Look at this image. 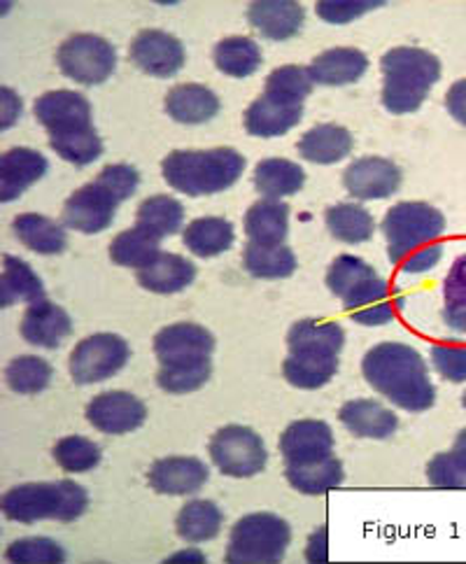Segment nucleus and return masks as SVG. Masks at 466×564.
Masks as SVG:
<instances>
[{
    "mask_svg": "<svg viewBox=\"0 0 466 564\" xmlns=\"http://www.w3.org/2000/svg\"><path fill=\"white\" fill-rule=\"evenodd\" d=\"M361 373L369 386L409 413L434 406L436 388L422 355L407 344H378L361 359Z\"/></svg>",
    "mask_w": 466,
    "mask_h": 564,
    "instance_id": "f257e3e1",
    "label": "nucleus"
},
{
    "mask_svg": "<svg viewBox=\"0 0 466 564\" xmlns=\"http://www.w3.org/2000/svg\"><path fill=\"white\" fill-rule=\"evenodd\" d=\"M382 234L388 238V257L407 273H427L441 257L445 217L422 200H403L388 210L382 219Z\"/></svg>",
    "mask_w": 466,
    "mask_h": 564,
    "instance_id": "f03ea898",
    "label": "nucleus"
},
{
    "mask_svg": "<svg viewBox=\"0 0 466 564\" xmlns=\"http://www.w3.org/2000/svg\"><path fill=\"white\" fill-rule=\"evenodd\" d=\"M242 171L246 156L234 148L175 150L161 161L169 187L194 198L227 192L238 183Z\"/></svg>",
    "mask_w": 466,
    "mask_h": 564,
    "instance_id": "7ed1b4c3",
    "label": "nucleus"
},
{
    "mask_svg": "<svg viewBox=\"0 0 466 564\" xmlns=\"http://www.w3.org/2000/svg\"><path fill=\"white\" fill-rule=\"evenodd\" d=\"M382 106L392 115L420 110L441 79L438 56L422 47H394L380 58Z\"/></svg>",
    "mask_w": 466,
    "mask_h": 564,
    "instance_id": "20e7f679",
    "label": "nucleus"
},
{
    "mask_svg": "<svg viewBox=\"0 0 466 564\" xmlns=\"http://www.w3.org/2000/svg\"><path fill=\"white\" fill-rule=\"evenodd\" d=\"M3 513L8 520L33 525L37 520L73 522L89 507V495L73 480L24 482L6 492Z\"/></svg>",
    "mask_w": 466,
    "mask_h": 564,
    "instance_id": "39448f33",
    "label": "nucleus"
},
{
    "mask_svg": "<svg viewBox=\"0 0 466 564\" xmlns=\"http://www.w3.org/2000/svg\"><path fill=\"white\" fill-rule=\"evenodd\" d=\"M292 541L288 520L275 513H250L240 518L229 536L227 562L231 564H275L285 557Z\"/></svg>",
    "mask_w": 466,
    "mask_h": 564,
    "instance_id": "423d86ee",
    "label": "nucleus"
},
{
    "mask_svg": "<svg viewBox=\"0 0 466 564\" xmlns=\"http://www.w3.org/2000/svg\"><path fill=\"white\" fill-rule=\"evenodd\" d=\"M56 64L68 79L83 87L104 85L117 68V50L106 37L75 33L56 52Z\"/></svg>",
    "mask_w": 466,
    "mask_h": 564,
    "instance_id": "0eeeda50",
    "label": "nucleus"
},
{
    "mask_svg": "<svg viewBox=\"0 0 466 564\" xmlns=\"http://www.w3.org/2000/svg\"><path fill=\"white\" fill-rule=\"evenodd\" d=\"M210 457L215 467L231 478H252L267 469L269 453L263 438L242 425H227L210 438Z\"/></svg>",
    "mask_w": 466,
    "mask_h": 564,
    "instance_id": "6e6552de",
    "label": "nucleus"
},
{
    "mask_svg": "<svg viewBox=\"0 0 466 564\" xmlns=\"http://www.w3.org/2000/svg\"><path fill=\"white\" fill-rule=\"evenodd\" d=\"M215 350V336L194 322H177L154 336V355L161 369H208L213 367L210 355Z\"/></svg>",
    "mask_w": 466,
    "mask_h": 564,
    "instance_id": "1a4fd4ad",
    "label": "nucleus"
},
{
    "mask_svg": "<svg viewBox=\"0 0 466 564\" xmlns=\"http://www.w3.org/2000/svg\"><path fill=\"white\" fill-rule=\"evenodd\" d=\"M131 359V348L117 334H94L79 340L71 352V378L77 386H94L117 376Z\"/></svg>",
    "mask_w": 466,
    "mask_h": 564,
    "instance_id": "9d476101",
    "label": "nucleus"
},
{
    "mask_svg": "<svg viewBox=\"0 0 466 564\" xmlns=\"http://www.w3.org/2000/svg\"><path fill=\"white\" fill-rule=\"evenodd\" d=\"M119 206L121 200L112 189L98 183V180H91V183L68 196L61 219H64L68 229L94 236L106 231L112 225Z\"/></svg>",
    "mask_w": 466,
    "mask_h": 564,
    "instance_id": "9b49d317",
    "label": "nucleus"
},
{
    "mask_svg": "<svg viewBox=\"0 0 466 564\" xmlns=\"http://www.w3.org/2000/svg\"><path fill=\"white\" fill-rule=\"evenodd\" d=\"M87 420L94 430L104 434H129L145 425L148 406L136 394L124 390L100 392L87 406Z\"/></svg>",
    "mask_w": 466,
    "mask_h": 564,
    "instance_id": "f8f14e48",
    "label": "nucleus"
},
{
    "mask_svg": "<svg viewBox=\"0 0 466 564\" xmlns=\"http://www.w3.org/2000/svg\"><path fill=\"white\" fill-rule=\"evenodd\" d=\"M129 58L140 70L152 77H173L185 66L187 54L175 35L159 29H148L133 37Z\"/></svg>",
    "mask_w": 466,
    "mask_h": 564,
    "instance_id": "ddd939ff",
    "label": "nucleus"
},
{
    "mask_svg": "<svg viewBox=\"0 0 466 564\" xmlns=\"http://www.w3.org/2000/svg\"><path fill=\"white\" fill-rule=\"evenodd\" d=\"M33 115L50 131V135L94 127L91 104L83 94L71 89H56L40 96L33 106Z\"/></svg>",
    "mask_w": 466,
    "mask_h": 564,
    "instance_id": "4468645a",
    "label": "nucleus"
},
{
    "mask_svg": "<svg viewBox=\"0 0 466 564\" xmlns=\"http://www.w3.org/2000/svg\"><path fill=\"white\" fill-rule=\"evenodd\" d=\"M343 187L359 200L390 198L401 187V169L390 159L361 156L343 173Z\"/></svg>",
    "mask_w": 466,
    "mask_h": 564,
    "instance_id": "2eb2a0df",
    "label": "nucleus"
},
{
    "mask_svg": "<svg viewBox=\"0 0 466 564\" xmlns=\"http://www.w3.org/2000/svg\"><path fill=\"white\" fill-rule=\"evenodd\" d=\"M285 465H308L334 455V432L322 420H296L280 436Z\"/></svg>",
    "mask_w": 466,
    "mask_h": 564,
    "instance_id": "dca6fc26",
    "label": "nucleus"
},
{
    "mask_svg": "<svg viewBox=\"0 0 466 564\" xmlns=\"http://www.w3.org/2000/svg\"><path fill=\"white\" fill-rule=\"evenodd\" d=\"M210 478L208 467L198 457H161L150 469V486L159 495L185 497L206 486Z\"/></svg>",
    "mask_w": 466,
    "mask_h": 564,
    "instance_id": "f3484780",
    "label": "nucleus"
},
{
    "mask_svg": "<svg viewBox=\"0 0 466 564\" xmlns=\"http://www.w3.org/2000/svg\"><path fill=\"white\" fill-rule=\"evenodd\" d=\"M19 329H22L26 344L54 350L73 334V319L64 308L52 304L50 299H43L26 308Z\"/></svg>",
    "mask_w": 466,
    "mask_h": 564,
    "instance_id": "a211bd4d",
    "label": "nucleus"
},
{
    "mask_svg": "<svg viewBox=\"0 0 466 564\" xmlns=\"http://www.w3.org/2000/svg\"><path fill=\"white\" fill-rule=\"evenodd\" d=\"M50 171V161L45 154L31 148H12L0 156V200H10L22 196L37 180H43Z\"/></svg>",
    "mask_w": 466,
    "mask_h": 564,
    "instance_id": "6ab92c4d",
    "label": "nucleus"
},
{
    "mask_svg": "<svg viewBox=\"0 0 466 564\" xmlns=\"http://www.w3.org/2000/svg\"><path fill=\"white\" fill-rule=\"evenodd\" d=\"M250 26L267 40H290L301 33L306 10L294 0H257L248 10Z\"/></svg>",
    "mask_w": 466,
    "mask_h": 564,
    "instance_id": "aec40b11",
    "label": "nucleus"
},
{
    "mask_svg": "<svg viewBox=\"0 0 466 564\" xmlns=\"http://www.w3.org/2000/svg\"><path fill=\"white\" fill-rule=\"evenodd\" d=\"M303 119V106L261 94L246 112V131L257 138H278L290 133Z\"/></svg>",
    "mask_w": 466,
    "mask_h": 564,
    "instance_id": "412c9836",
    "label": "nucleus"
},
{
    "mask_svg": "<svg viewBox=\"0 0 466 564\" xmlns=\"http://www.w3.org/2000/svg\"><path fill=\"white\" fill-rule=\"evenodd\" d=\"M367 70L369 56L355 47H334L322 52L308 66L313 83L322 87H343L359 83Z\"/></svg>",
    "mask_w": 466,
    "mask_h": 564,
    "instance_id": "4be33fe9",
    "label": "nucleus"
},
{
    "mask_svg": "<svg viewBox=\"0 0 466 564\" xmlns=\"http://www.w3.org/2000/svg\"><path fill=\"white\" fill-rule=\"evenodd\" d=\"M338 420L350 434L359 438H376V441L394 436L399 427V417L394 415V411L382 406L380 401H373V399L348 401V404H343Z\"/></svg>",
    "mask_w": 466,
    "mask_h": 564,
    "instance_id": "5701e85b",
    "label": "nucleus"
},
{
    "mask_svg": "<svg viewBox=\"0 0 466 564\" xmlns=\"http://www.w3.org/2000/svg\"><path fill=\"white\" fill-rule=\"evenodd\" d=\"M166 112L177 124H206L219 112V98L206 85H177L166 96Z\"/></svg>",
    "mask_w": 466,
    "mask_h": 564,
    "instance_id": "b1692460",
    "label": "nucleus"
},
{
    "mask_svg": "<svg viewBox=\"0 0 466 564\" xmlns=\"http://www.w3.org/2000/svg\"><path fill=\"white\" fill-rule=\"evenodd\" d=\"M196 280V267L189 259L173 252H161L150 267L138 271L140 288L154 294H177Z\"/></svg>",
    "mask_w": 466,
    "mask_h": 564,
    "instance_id": "393cba45",
    "label": "nucleus"
},
{
    "mask_svg": "<svg viewBox=\"0 0 466 564\" xmlns=\"http://www.w3.org/2000/svg\"><path fill=\"white\" fill-rule=\"evenodd\" d=\"M353 133L338 124H317L306 131L299 140V154L311 164L332 166L346 159L353 152Z\"/></svg>",
    "mask_w": 466,
    "mask_h": 564,
    "instance_id": "a878e982",
    "label": "nucleus"
},
{
    "mask_svg": "<svg viewBox=\"0 0 466 564\" xmlns=\"http://www.w3.org/2000/svg\"><path fill=\"white\" fill-rule=\"evenodd\" d=\"M346 346V332L336 322L299 319L288 334L290 355H340Z\"/></svg>",
    "mask_w": 466,
    "mask_h": 564,
    "instance_id": "bb28decb",
    "label": "nucleus"
},
{
    "mask_svg": "<svg viewBox=\"0 0 466 564\" xmlns=\"http://www.w3.org/2000/svg\"><path fill=\"white\" fill-rule=\"evenodd\" d=\"M290 231V206L282 200L261 198L246 213V236L252 243L282 246Z\"/></svg>",
    "mask_w": 466,
    "mask_h": 564,
    "instance_id": "cd10ccee",
    "label": "nucleus"
},
{
    "mask_svg": "<svg viewBox=\"0 0 466 564\" xmlns=\"http://www.w3.org/2000/svg\"><path fill=\"white\" fill-rule=\"evenodd\" d=\"M14 236L19 243H24L29 250L37 254H61L68 246L66 229L58 225L56 219L37 215V213H24L17 215L12 221Z\"/></svg>",
    "mask_w": 466,
    "mask_h": 564,
    "instance_id": "c85d7f7f",
    "label": "nucleus"
},
{
    "mask_svg": "<svg viewBox=\"0 0 466 564\" xmlns=\"http://www.w3.org/2000/svg\"><path fill=\"white\" fill-rule=\"evenodd\" d=\"M343 306H346L350 317L364 327L388 325V322H392L397 315V301L392 299L388 280L382 278H376L373 282H369L367 288L357 292L355 296H350Z\"/></svg>",
    "mask_w": 466,
    "mask_h": 564,
    "instance_id": "c756f323",
    "label": "nucleus"
},
{
    "mask_svg": "<svg viewBox=\"0 0 466 564\" xmlns=\"http://www.w3.org/2000/svg\"><path fill=\"white\" fill-rule=\"evenodd\" d=\"M234 240V225L225 217H198L189 221L185 234H182V243L201 259L225 254L227 250H231Z\"/></svg>",
    "mask_w": 466,
    "mask_h": 564,
    "instance_id": "7c9ffc66",
    "label": "nucleus"
},
{
    "mask_svg": "<svg viewBox=\"0 0 466 564\" xmlns=\"http://www.w3.org/2000/svg\"><path fill=\"white\" fill-rule=\"evenodd\" d=\"M303 183H306V173L290 159L271 156L259 161L254 169V189L263 198L280 200L285 196H294L303 189Z\"/></svg>",
    "mask_w": 466,
    "mask_h": 564,
    "instance_id": "2f4dec72",
    "label": "nucleus"
},
{
    "mask_svg": "<svg viewBox=\"0 0 466 564\" xmlns=\"http://www.w3.org/2000/svg\"><path fill=\"white\" fill-rule=\"evenodd\" d=\"M47 299L43 280L26 264L24 259L6 254L3 259V278H0V306L10 308L12 304H35Z\"/></svg>",
    "mask_w": 466,
    "mask_h": 564,
    "instance_id": "473e14b6",
    "label": "nucleus"
},
{
    "mask_svg": "<svg viewBox=\"0 0 466 564\" xmlns=\"http://www.w3.org/2000/svg\"><path fill=\"white\" fill-rule=\"evenodd\" d=\"M225 525V513L210 499H194L180 509L175 530L177 536L187 543L213 541Z\"/></svg>",
    "mask_w": 466,
    "mask_h": 564,
    "instance_id": "72a5a7b5",
    "label": "nucleus"
},
{
    "mask_svg": "<svg viewBox=\"0 0 466 564\" xmlns=\"http://www.w3.org/2000/svg\"><path fill=\"white\" fill-rule=\"evenodd\" d=\"M213 58L219 73L238 77V79L254 75L263 64L261 47L252 37H246V35H231V37L219 40L215 45Z\"/></svg>",
    "mask_w": 466,
    "mask_h": 564,
    "instance_id": "f704fd0d",
    "label": "nucleus"
},
{
    "mask_svg": "<svg viewBox=\"0 0 466 564\" xmlns=\"http://www.w3.org/2000/svg\"><path fill=\"white\" fill-rule=\"evenodd\" d=\"M285 476L290 480V486L301 495H324L338 488L340 482L346 480L343 462L334 455L317 462H308V465H288Z\"/></svg>",
    "mask_w": 466,
    "mask_h": 564,
    "instance_id": "c9c22d12",
    "label": "nucleus"
},
{
    "mask_svg": "<svg viewBox=\"0 0 466 564\" xmlns=\"http://www.w3.org/2000/svg\"><path fill=\"white\" fill-rule=\"evenodd\" d=\"M329 234L348 246H361L373 238L376 219L373 215L357 204H336L324 215Z\"/></svg>",
    "mask_w": 466,
    "mask_h": 564,
    "instance_id": "e433bc0d",
    "label": "nucleus"
},
{
    "mask_svg": "<svg viewBox=\"0 0 466 564\" xmlns=\"http://www.w3.org/2000/svg\"><path fill=\"white\" fill-rule=\"evenodd\" d=\"M161 238L152 231L136 225L133 229L121 231L110 243V259L124 269H145L161 254Z\"/></svg>",
    "mask_w": 466,
    "mask_h": 564,
    "instance_id": "4c0bfd02",
    "label": "nucleus"
},
{
    "mask_svg": "<svg viewBox=\"0 0 466 564\" xmlns=\"http://www.w3.org/2000/svg\"><path fill=\"white\" fill-rule=\"evenodd\" d=\"M338 371V355H290L282 365L288 382L299 390H319Z\"/></svg>",
    "mask_w": 466,
    "mask_h": 564,
    "instance_id": "58836bf2",
    "label": "nucleus"
},
{
    "mask_svg": "<svg viewBox=\"0 0 466 564\" xmlns=\"http://www.w3.org/2000/svg\"><path fill=\"white\" fill-rule=\"evenodd\" d=\"M242 267L259 280H280L290 278L296 271V254L282 243V246H261L250 243L242 252Z\"/></svg>",
    "mask_w": 466,
    "mask_h": 564,
    "instance_id": "ea45409f",
    "label": "nucleus"
},
{
    "mask_svg": "<svg viewBox=\"0 0 466 564\" xmlns=\"http://www.w3.org/2000/svg\"><path fill=\"white\" fill-rule=\"evenodd\" d=\"M136 225L152 231L156 238L175 236L185 225V206L169 194L150 196L138 206Z\"/></svg>",
    "mask_w": 466,
    "mask_h": 564,
    "instance_id": "a19ab883",
    "label": "nucleus"
},
{
    "mask_svg": "<svg viewBox=\"0 0 466 564\" xmlns=\"http://www.w3.org/2000/svg\"><path fill=\"white\" fill-rule=\"evenodd\" d=\"M376 278H380L378 271L364 259L355 254H340L332 261V267L327 271V288L334 296H338L343 304H346L350 296L361 292Z\"/></svg>",
    "mask_w": 466,
    "mask_h": 564,
    "instance_id": "79ce46f5",
    "label": "nucleus"
},
{
    "mask_svg": "<svg viewBox=\"0 0 466 564\" xmlns=\"http://www.w3.org/2000/svg\"><path fill=\"white\" fill-rule=\"evenodd\" d=\"M50 148L64 159L68 164L85 169L89 164H94L96 159H100L104 154V140H100L98 131L94 127L89 129H79V131H71V133H58V135H50Z\"/></svg>",
    "mask_w": 466,
    "mask_h": 564,
    "instance_id": "37998d69",
    "label": "nucleus"
},
{
    "mask_svg": "<svg viewBox=\"0 0 466 564\" xmlns=\"http://www.w3.org/2000/svg\"><path fill=\"white\" fill-rule=\"evenodd\" d=\"M52 376H54V369L50 361L35 355L14 357L6 369L8 386L17 394H37L47 390Z\"/></svg>",
    "mask_w": 466,
    "mask_h": 564,
    "instance_id": "c03bdc74",
    "label": "nucleus"
},
{
    "mask_svg": "<svg viewBox=\"0 0 466 564\" xmlns=\"http://www.w3.org/2000/svg\"><path fill=\"white\" fill-rule=\"evenodd\" d=\"M54 459L68 474H87L100 465V448L91 438L75 434L56 443Z\"/></svg>",
    "mask_w": 466,
    "mask_h": 564,
    "instance_id": "a18cd8bd",
    "label": "nucleus"
},
{
    "mask_svg": "<svg viewBox=\"0 0 466 564\" xmlns=\"http://www.w3.org/2000/svg\"><path fill=\"white\" fill-rule=\"evenodd\" d=\"M313 77L308 68L301 66H280L267 77V89L263 94H271L275 98L290 100V104H301L313 94Z\"/></svg>",
    "mask_w": 466,
    "mask_h": 564,
    "instance_id": "49530a36",
    "label": "nucleus"
},
{
    "mask_svg": "<svg viewBox=\"0 0 466 564\" xmlns=\"http://www.w3.org/2000/svg\"><path fill=\"white\" fill-rule=\"evenodd\" d=\"M6 557L14 564H37V562L58 564L66 560V551L47 536H29V539H17L14 543H10Z\"/></svg>",
    "mask_w": 466,
    "mask_h": 564,
    "instance_id": "de8ad7c7",
    "label": "nucleus"
},
{
    "mask_svg": "<svg viewBox=\"0 0 466 564\" xmlns=\"http://www.w3.org/2000/svg\"><path fill=\"white\" fill-rule=\"evenodd\" d=\"M427 480L434 488H466V451L438 453L427 465Z\"/></svg>",
    "mask_w": 466,
    "mask_h": 564,
    "instance_id": "09e8293b",
    "label": "nucleus"
},
{
    "mask_svg": "<svg viewBox=\"0 0 466 564\" xmlns=\"http://www.w3.org/2000/svg\"><path fill=\"white\" fill-rule=\"evenodd\" d=\"M384 3H373V0H322L315 6V12L327 24H350L361 14H367Z\"/></svg>",
    "mask_w": 466,
    "mask_h": 564,
    "instance_id": "8fccbe9b",
    "label": "nucleus"
},
{
    "mask_svg": "<svg viewBox=\"0 0 466 564\" xmlns=\"http://www.w3.org/2000/svg\"><path fill=\"white\" fill-rule=\"evenodd\" d=\"M434 369L451 382H466V346H434Z\"/></svg>",
    "mask_w": 466,
    "mask_h": 564,
    "instance_id": "3c124183",
    "label": "nucleus"
},
{
    "mask_svg": "<svg viewBox=\"0 0 466 564\" xmlns=\"http://www.w3.org/2000/svg\"><path fill=\"white\" fill-rule=\"evenodd\" d=\"M98 183H104L108 189H112L121 204L131 198L138 192L140 185V173L129 164H110L98 173Z\"/></svg>",
    "mask_w": 466,
    "mask_h": 564,
    "instance_id": "603ef678",
    "label": "nucleus"
},
{
    "mask_svg": "<svg viewBox=\"0 0 466 564\" xmlns=\"http://www.w3.org/2000/svg\"><path fill=\"white\" fill-rule=\"evenodd\" d=\"M443 301H445V308L466 306V254L457 257L448 275H445Z\"/></svg>",
    "mask_w": 466,
    "mask_h": 564,
    "instance_id": "864d4df0",
    "label": "nucleus"
},
{
    "mask_svg": "<svg viewBox=\"0 0 466 564\" xmlns=\"http://www.w3.org/2000/svg\"><path fill=\"white\" fill-rule=\"evenodd\" d=\"M0 131H8L19 117H22V110H24V104L22 98H19L10 87H3L0 89Z\"/></svg>",
    "mask_w": 466,
    "mask_h": 564,
    "instance_id": "5fc2aeb1",
    "label": "nucleus"
},
{
    "mask_svg": "<svg viewBox=\"0 0 466 564\" xmlns=\"http://www.w3.org/2000/svg\"><path fill=\"white\" fill-rule=\"evenodd\" d=\"M445 108H448L455 122L466 127V79H459L445 94Z\"/></svg>",
    "mask_w": 466,
    "mask_h": 564,
    "instance_id": "6e6d98bb",
    "label": "nucleus"
},
{
    "mask_svg": "<svg viewBox=\"0 0 466 564\" xmlns=\"http://www.w3.org/2000/svg\"><path fill=\"white\" fill-rule=\"evenodd\" d=\"M327 528H319L313 536H311V543H308V560L311 562H322L327 560Z\"/></svg>",
    "mask_w": 466,
    "mask_h": 564,
    "instance_id": "4d7b16f0",
    "label": "nucleus"
},
{
    "mask_svg": "<svg viewBox=\"0 0 466 564\" xmlns=\"http://www.w3.org/2000/svg\"><path fill=\"white\" fill-rule=\"evenodd\" d=\"M443 322L448 325L451 329L466 334V306L459 308H443Z\"/></svg>",
    "mask_w": 466,
    "mask_h": 564,
    "instance_id": "13d9d810",
    "label": "nucleus"
},
{
    "mask_svg": "<svg viewBox=\"0 0 466 564\" xmlns=\"http://www.w3.org/2000/svg\"><path fill=\"white\" fill-rule=\"evenodd\" d=\"M182 560H192V562H206V555L198 551H182L177 555H173L169 562H182Z\"/></svg>",
    "mask_w": 466,
    "mask_h": 564,
    "instance_id": "bf43d9fd",
    "label": "nucleus"
},
{
    "mask_svg": "<svg viewBox=\"0 0 466 564\" xmlns=\"http://www.w3.org/2000/svg\"><path fill=\"white\" fill-rule=\"evenodd\" d=\"M455 448H462V451H466V427L457 434V438H455Z\"/></svg>",
    "mask_w": 466,
    "mask_h": 564,
    "instance_id": "052dcab7",
    "label": "nucleus"
},
{
    "mask_svg": "<svg viewBox=\"0 0 466 564\" xmlns=\"http://www.w3.org/2000/svg\"><path fill=\"white\" fill-rule=\"evenodd\" d=\"M462 406H464V409H466V392H464V394H462Z\"/></svg>",
    "mask_w": 466,
    "mask_h": 564,
    "instance_id": "680f3d73",
    "label": "nucleus"
}]
</instances>
